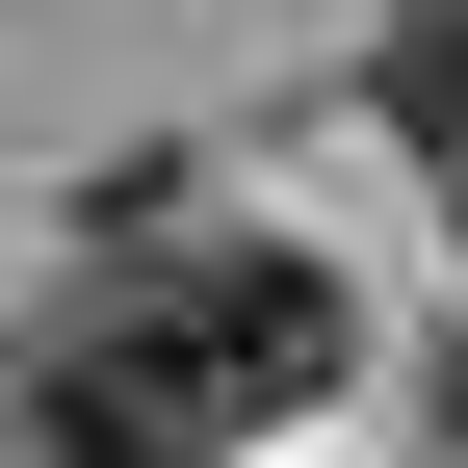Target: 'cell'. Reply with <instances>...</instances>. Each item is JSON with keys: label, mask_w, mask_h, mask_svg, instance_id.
I'll use <instances>...</instances> for the list:
<instances>
[{"label": "cell", "mask_w": 468, "mask_h": 468, "mask_svg": "<svg viewBox=\"0 0 468 468\" xmlns=\"http://www.w3.org/2000/svg\"><path fill=\"white\" fill-rule=\"evenodd\" d=\"M442 468H468V313H442Z\"/></svg>", "instance_id": "3957f363"}, {"label": "cell", "mask_w": 468, "mask_h": 468, "mask_svg": "<svg viewBox=\"0 0 468 468\" xmlns=\"http://www.w3.org/2000/svg\"><path fill=\"white\" fill-rule=\"evenodd\" d=\"M365 104H390V156H417V183H468V0H390Z\"/></svg>", "instance_id": "7a4b0ae2"}, {"label": "cell", "mask_w": 468, "mask_h": 468, "mask_svg": "<svg viewBox=\"0 0 468 468\" xmlns=\"http://www.w3.org/2000/svg\"><path fill=\"white\" fill-rule=\"evenodd\" d=\"M104 234H131V286H104L79 338H104L131 390H183L208 442H286L338 365H365V313H338L313 234H183V183H156V156H104Z\"/></svg>", "instance_id": "6da1fadb"}]
</instances>
